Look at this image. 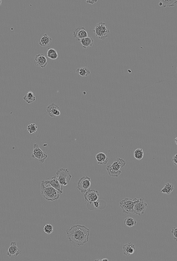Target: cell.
Listing matches in <instances>:
<instances>
[{"mask_svg":"<svg viewBox=\"0 0 177 261\" xmlns=\"http://www.w3.org/2000/svg\"><path fill=\"white\" fill-rule=\"evenodd\" d=\"M90 230L86 226L76 224L67 230V236L74 247H81L87 244Z\"/></svg>","mask_w":177,"mask_h":261,"instance_id":"1","label":"cell"},{"mask_svg":"<svg viewBox=\"0 0 177 261\" xmlns=\"http://www.w3.org/2000/svg\"><path fill=\"white\" fill-rule=\"evenodd\" d=\"M40 190H41V194L43 198L46 200L51 201V202L59 199L60 195L62 194L59 190H57L50 185H47L43 181L41 182V184H40Z\"/></svg>","mask_w":177,"mask_h":261,"instance_id":"2","label":"cell"},{"mask_svg":"<svg viewBox=\"0 0 177 261\" xmlns=\"http://www.w3.org/2000/svg\"><path fill=\"white\" fill-rule=\"evenodd\" d=\"M126 165L125 160H123L122 158H118L114 162V163L108 165L106 167V170L108 172V174L109 176L113 177H119L120 175L121 174V167L125 166Z\"/></svg>","mask_w":177,"mask_h":261,"instance_id":"3","label":"cell"},{"mask_svg":"<svg viewBox=\"0 0 177 261\" xmlns=\"http://www.w3.org/2000/svg\"><path fill=\"white\" fill-rule=\"evenodd\" d=\"M55 176L62 186H67L72 178V175L67 168H60L57 171Z\"/></svg>","mask_w":177,"mask_h":261,"instance_id":"4","label":"cell"},{"mask_svg":"<svg viewBox=\"0 0 177 261\" xmlns=\"http://www.w3.org/2000/svg\"><path fill=\"white\" fill-rule=\"evenodd\" d=\"M94 33H95V34L98 37L99 39L104 40V39H105L108 37L109 31L108 28H107L106 24L104 22H99L95 27Z\"/></svg>","mask_w":177,"mask_h":261,"instance_id":"5","label":"cell"},{"mask_svg":"<svg viewBox=\"0 0 177 261\" xmlns=\"http://www.w3.org/2000/svg\"><path fill=\"white\" fill-rule=\"evenodd\" d=\"M91 187V178L88 176L82 177L77 183V188L81 193H85Z\"/></svg>","mask_w":177,"mask_h":261,"instance_id":"6","label":"cell"},{"mask_svg":"<svg viewBox=\"0 0 177 261\" xmlns=\"http://www.w3.org/2000/svg\"><path fill=\"white\" fill-rule=\"evenodd\" d=\"M135 202V198H125L120 202V206L125 213H134V206Z\"/></svg>","mask_w":177,"mask_h":261,"instance_id":"7","label":"cell"},{"mask_svg":"<svg viewBox=\"0 0 177 261\" xmlns=\"http://www.w3.org/2000/svg\"><path fill=\"white\" fill-rule=\"evenodd\" d=\"M148 204L143 198H135L134 206V213L141 216L147 209Z\"/></svg>","mask_w":177,"mask_h":261,"instance_id":"8","label":"cell"},{"mask_svg":"<svg viewBox=\"0 0 177 261\" xmlns=\"http://www.w3.org/2000/svg\"><path fill=\"white\" fill-rule=\"evenodd\" d=\"M32 157L40 160V162L41 163H44L46 159H47V157H48V155L43 153V152L40 149V147H39L38 144L34 143L33 144V153H32Z\"/></svg>","mask_w":177,"mask_h":261,"instance_id":"9","label":"cell"},{"mask_svg":"<svg viewBox=\"0 0 177 261\" xmlns=\"http://www.w3.org/2000/svg\"><path fill=\"white\" fill-rule=\"evenodd\" d=\"M46 111H47V114L49 115V116L52 118L54 117H58L61 115V111H60V109L59 107L54 103H52L49 105H48V107L46 109Z\"/></svg>","mask_w":177,"mask_h":261,"instance_id":"10","label":"cell"},{"mask_svg":"<svg viewBox=\"0 0 177 261\" xmlns=\"http://www.w3.org/2000/svg\"><path fill=\"white\" fill-rule=\"evenodd\" d=\"M99 193L97 190L89 189L85 193V199L86 202H94L99 200Z\"/></svg>","mask_w":177,"mask_h":261,"instance_id":"11","label":"cell"},{"mask_svg":"<svg viewBox=\"0 0 177 261\" xmlns=\"http://www.w3.org/2000/svg\"><path fill=\"white\" fill-rule=\"evenodd\" d=\"M106 208V202L104 200H97L94 202H87V209L90 210H96V209H104Z\"/></svg>","mask_w":177,"mask_h":261,"instance_id":"12","label":"cell"},{"mask_svg":"<svg viewBox=\"0 0 177 261\" xmlns=\"http://www.w3.org/2000/svg\"><path fill=\"white\" fill-rule=\"evenodd\" d=\"M43 182L45 183V184H47V185H50V186L54 187V188H56L57 190H59L60 193H63L62 185L60 184V183L59 182V180L57 179L56 176L52 177H50L49 179L43 180Z\"/></svg>","mask_w":177,"mask_h":261,"instance_id":"13","label":"cell"},{"mask_svg":"<svg viewBox=\"0 0 177 261\" xmlns=\"http://www.w3.org/2000/svg\"><path fill=\"white\" fill-rule=\"evenodd\" d=\"M73 37L75 39H78V40H81V39H85L88 37V32L86 31L85 27H79L75 29V30L73 33Z\"/></svg>","mask_w":177,"mask_h":261,"instance_id":"14","label":"cell"},{"mask_svg":"<svg viewBox=\"0 0 177 261\" xmlns=\"http://www.w3.org/2000/svg\"><path fill=\"white\" fill-rule=\"evenodd\" d=\"M19 254L20 250L19 248H18V246H17L16 242H11L9 248H8V251H7V255L9 256V257H13V256H17V255H19Z\"/></svg>","mask_w":177,"mask_h":261,"instance_id":"15","label":"cell"},{"mask_svg":"<svg viewBox=\"0 0 177 261\" xmlns=\"http://www.w3.org/2000/svg\"><path fill=\"white\" fill-rule=\"evenodd\" d=\"M34 61H35V64H36L39 67H40V68H44V67H46L47 63H48L47 58L43 55V54H38V55L35 56Z\"/></svg>","mask_w":177,"mask_h":261,"instance_id":"16","label":"cell"},{"mask_svg":"<svg viewBox=\"0 0 177 261\" xmlns=\"http://www.w3.org/2000/svg\"><path fill=\"white\" fill-rule=\"evenodd\" d=\"M122 250L125 255H131L134 253L135 250V245L133 243H127L124 245V246L122 247Z\"/></svg>","mask_w":177,"mask_h":261,"instance_id":"17","label":"cell"},{"mask_svg":"<svg viewBox=\"0 0 177 261\" xmlns=\"http://www.w3.org/2000/svg\"><path fill=\"white\" fill-rule=\"evenodd\" d=\"M95 159L97 161L99 165H105L108 163V157L107 155L104 152H99L95 156Z\"/></svg>","mask_w":177,"mask_h":261,"instance_id":"18","label":"cell"},{"mask_svg":"<svg viewBox=\"0 0 177 261\" xmlns=\"http://www.w3.org/2000/svg\"><path fill=\"white\" fill-rule=\"evenodd\" d=\"M80 44L81 45L85 48V49H87V48H89V47H92L93 45H94V39L90 38V37H87V38H85L80 40Z\"/></svg>","mask_w":177,"mask_h":261,"instance_id":"19","label":"cell"},{"mask_svg":"<svg viewBox=\"0 0 177 261\" xmlns=\"http://www.w3.org/2000/svg\"><path fill=\"white\" fill-rule=\"evenodd\" d=\"M51 41H52V39L49 37L47 34H44L43 36H42V38L40 39V45L41 46V47H46V46H48L51 43Z\"/></svg>","mask_w":177,"mask_h":261,"instance_id":"20","label":"cell"},{"mask_svg":"<svg viewBox=\"0 0 177 261\" xmlns=\"http://www.w3.org/2000/svg\"><path fill=\"white\" fill-rule=\"evenodd\" d=\"M76 73L82 77H86L90 75V70L88 67H80L76 70Z\"/></svg>","mask_w":177,"mask_h":261,"instance_id":"21","label":"cell"},{"mask_svg":"<svg viewBox=\"0 0 177 261\" xmlns=\"http://www.w3.org/2000/svg\"><path fill=\"white\" fill-rule=\"evenodd\" d=\"M23 98L28 104H31V103H33V101H35V100H36V96L32 91L28 92Z\"/></svg>","mask_w":177,"mask_h":261,"instance_id":"22","label":"cell"},{"mask_svg":"<svg viewBox=\"0 0 177 261\" xmlns=\"http://www.w3.org/2000/svg\"><path fill=\"white\" fill-rule=\"evenodd\" d=\"M174 191V186L171 183H167L164 186V188L161 190V192L165 194H171Z\"/></svg>","mask_w":177,"mask_h":261,"instance_id":"23","label":"cell"},{"mask_svg":"<svg viewBox=\"0 0 177 261\" xmlns=\"http://www.w3.org/2000/svg\"><path fill=\"white\" fill-rule=\"evenodd\" d=\"M144 152L142 148H137L134 152V157L136 160H142L144 158Z\"/></svg>","mask_w":177,"mask_h":261,"instance_id":"24","label":"cell"},{"mask_svg":"<svg viewBox=\"0 0 177 261\" xmlns=\"http://www.w3.org/2000/svg\"><path fill=\"white\" fill-rule=\"evenodd\" d=\"M58 56H59L58 55V53H57L55 49H53V48H50V49H48V51H47V57H49V59L54 60V59H57Z\"/></svg>","mask_w":177,"mask_h":261,"instance_id":"25","label":"cell"},{"mask_svg":"<svg viewBox=\"0 0 177 261\" xmlns=\"http://www.w3.org/2000/svg\"><path fill=\"white\" fill-rule=\"evenodd\" d=\"M177 3V0H175V1H170V0H165V1H161L160 3H159V5L160 6H163V7H173L175 6V4Z\"/></svg>","mask_w":177,"mask_h":261,"instance_id":"26","label":"cell"},{"mask_svg":"<svg viewBox=\"0 0 177 261\" xmlns=\"http://www.w3.org/2000/svg\"><path fill=\"white\" fill-rule=\"evenodd\" d=\"M37 130H38V126H37L35 123H30V124H29V126L27 127V130H28V132L30 134L35 133Z\"/></svg>","mask_w":177,"mask_h":261,"instance_id":"27","label":"cell"},{"mask_svg":"<svg viewBox=\"0 0 177 261\" xmlns=\"http://www.w3.org/2000/svg\"><path fill=\"white\" fill-rule=\"evenodd\" d=\"M136 223H137V222H136L133 218H130V217H128V218H126L125 220V224L127 226V227H130V228L134 226Z\"/></svg>","mask_w":177,"mask_h":261,"instance_id":"28","label":"cell"},{"mask_svg":"<svg viewBox=\"0 0 177 261\" xmlns=\"http://www.w3.org/2000/svg\"><path fill=\"white\" fill-rule=\"evenodd\" d=\"M54 231V227L50 223H47L43 227V232L47 234H51Z\"/></svg>","mask_w":177,"mask_h":261,"instance_id":"29","label":"cell"},{"mask_svg":"<svg viewBox=\"0 0 177 261\" xmlns=\"http://www.w3.org/2000/svg\"><path fill=\"white\" fill-rule=\"evenodd\" d=\"M171 234L173 235V238L177 242V227H174L171 228Z\"/></svg>","mask_w":177,"mask_h":261,"instance_id":"30","label":"cell"},{"mask_svg":"<svg viewBox=\"0 0 177 261\" xmlns=\"http://www.w3.org/2000/svg\"><path fill=\"white\" fill-rule=\"evenodd\" d=\"M172 163H173L174 165L177 166V154H175L174 157H173V158H172Z\"/></svg>","mask_w":177,"mask_h":261,"instance_id":"31","label":"cell"},{"mask_svg":"<svg viewBox=\"0 0 177 261\" xmlns=\"http://www.w3.org/2000/svg\"><path fill=\"white\" fill-rule=\"evenodd\" d=\"M97 1L96 0H94V1H92V0H86V3H89V4H94L95 3H96Z\"/></svg>","mask_w":177,"mask_h":261,"instance_id":"32","label":"cell"},{"mask_svg":"<svg viewBox=\"0 0 177 261\" xmlns=\"http://www.w3.org/2000/svg\"><path fill=\"white\" fill-rule=\"evenodd\" d=\"M175 144L177 145V136L175 137Z\"/></svg>","mask_w":177,"mask_h":261,"instance_id":"33","label":"cell"}]
</instances>
